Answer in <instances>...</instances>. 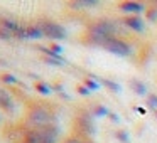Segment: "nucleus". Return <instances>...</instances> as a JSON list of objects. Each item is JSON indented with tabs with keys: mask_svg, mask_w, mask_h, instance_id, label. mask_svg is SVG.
Returning <instances> with one entry per match:
<instances>
[{
	"mask_svg": "<svg viewBox=\"0 0 157 143\" xmlns=\"http://www.w3.org/2000/svg\"><path fill=\"white\" fill-rule=\"evenodd\" d=\"M27 119L34 128H44L52 125V115L44 106H32L27 113Z\"/></svg>",
	"mask_w": 157,
	"mask_h": 143,
	"instance_id": "nucleus-1",
	"label": "nucleus"
},
{
	"mask_svg": "<svg viewBox=\"0 0 157 143\" xmlns=\"http://www.w3.org/2000/svg\"><path fill=\"white\" fill-rule=\"evenodd\" d=\"M37 25L41 27L42 34L49 39H54V41H59V39H64L66 37V29L63 25L56 24L52 20H41L37 22Z\"/></svg>",
	"mask_w": 157,
	"mask_h": 143,
	"instance_id": "nucleus-2",
	"label": "nucleus"
},
{
	"mask_svg": "<svg viewBox=\"0 0 157 143\" xmlns=\"http://www.w3.org/2000/svg\"><path fill=\"white\" fill-rule=\"evenodd\" d=\"M105 49H106V51H110L112 54L120 56V57H125V56H130V52H132L130 46L127 44L125 41H122V39H117V37H112V39H110V41L106 42Z\"/></svg>",
	"mask_w": 157,
	"mask_h": 143,
	"instance_id": "nucleus-3",
	"label": "nucleus"
},
{
	"mask_svg": "<svg viewBox=\"0 0 157 143\" xmlns=\"http://www.w3.org/2000/svg\"><path fill=\"white\" fill-rule=\"evenodd\" d=\"M122 22L127 25V27H130L132 31H135V32H144L145 31V24H144V20L139 17V15L125 17V19H122Z\"/></svg>",
	"mask_w": 157,
	"mask_h": 143,
	"instance_id": "nucleus-4",
	"label": "nucleus"
},
{
	"mask_svg": "<svg viewBox=\"0 0 157 143\" xmlns=\"http://www.w3.org/2000/svg\"><path fill=\"white\" fill-rule=\"evenodd\" d=\"M118 9L123 12H132V14H140V12L145 10V5L140 4V2H122L118 4Z\"/></svg>",
	"mask_w": 157,
	"mask_h": 143,
	"instance_id": "nucleus-5",
	"label": "nucleus"
},
{
	"mask_svg": "<svg viewBox=\"0 0 157 143\" xmlns=\"http://www.w3.org/2000/svg\"><path fill=\"white\" fill-rule=\"evenodd\" d=\"M0 108L4 109V111H7V113L14 111V99H12L10 94L2 88H0Z\"/></svg>",
	"mask_w": 157,
	"mask_h": 143,
	"instance_id": "nucleus-6",
	"label": "nucleus"
},
{
	"mask_svg": "<svg viewBox=\"0 0 157 143\" xmlns=\"http://www.w3.org/2000/svg\"><path fill=\"white\" fill-rule=\"evenodd\" d=\"M78 126L79 130H81L83 133H86V135H91L95 130H93V123H91V118H90L88 115H79L78 116Z\"/></svg>",
	"mask_w": 157,
	"mask_h": 143,
	"instance_id": "nucleus-7",
	"label": "nucleus"
},
{
	"mask_svg": "<svg viewBox=\"0 0 157 143\" xmlns=\"http://www.w3.org/2000/svg\"><path fill=\"white\" fill-rule=\"evenodd\" d=\"M0 27H4L5 31H9L12 35H17L19 31H21V25L15 20H10V19H2L0 20Z\"/></svg>",
	"mask_w": 157,
	"mask_h": 143,
	"instance_id": "nucleus-8",
	"label": "nucleus"
},
{
	"mask_svg": "<svg viewBox=\"0 0 157 143\" xmlns=\"http://www.w3.org/2000/svg\"><path fill=\"white\" fill-rule=\"evenodd\" d=\"M27 39H41L42 35V31H41V27H39L37 24L36 25H27Z\"/></svg>",
	"mask_w": 157,
	"mask_h": 143,
	"instance_id": "nucleus-9",
	"label": "nucleus"
},
{
	"mask_svg": "<svg viewBox=\"0 0 157 143\" xmlns=\"http://www.w3.org/2000/svg\"><path fill=\"white\" fill-rule=\"evenodd\" d=\"M130 84H132V89L137 93V94H145V91H147V89H145V86H144L140 81L133 79V81H130Z\"/></svg>",
	"mask_w": 157,
	"mask_h": 143,
	"instance_id": "nucleus-10",
	"label": "nucleus"
},
{
	"mask_svg": "<svg viewBox=\"0 0 157 143\" xmlns=\"http://www.w3.org/2000/svg\"><path fill=\"white\" fill-rule=\"evenodd\" d=\"M34 88H36V91H39L41 94H49V93H51V86L42 82V81H37Z\"/></svg>",
	"mask_w": 157,
	"mask_h": 143,
	"instance_id": "nucleus-11",
	"label": "nucleus"
},
{
	"mask_svg": "<svg viewBox=\"0 0 157 143\" xmlns=\"http://www.w3.org/2000/svg\"><path fill=\"white\" fill-rule=\"evenodd\" d=\"M83 84L86 86V88L90 89V91H95V89H98L100 88V84L96 81H93V79H90V78H86L85 81H83Z\"/></svg>",
	"mask_w": 157,
	"mask_h": 143,
	"instance_id": "nucleus-12",
	"label": "nucleus"
},
{
	"mask_svg": "<svg viewBox=\"0 0 157 143\" xmlns=\"http://www.w3.org/2000/svg\"><path fill=\"white\" fill-rule=\"evenodd\" d=\"M145 15L149 20H157V7H149L145 10Z\"/></svg>",
	"mask_w": 157,
	"mask_h": 143,
	"instance_id": "nucleus-13",
	"label": "nucleus"
},
{
	"mask_svg": "<svg viewBox=\"0 0 157 143\" xmlns=\"http://www.w3.org/2000/svg\"><path fill=\"white\" fill-rule=\"evenodd\" d=\"M0 79H2V81L4 82H7V84H15V82H17V79H15V76L14 74H2L0 76Z\"/></svg>",
	"mask_w": 157,
	"mask_h": 143,
	"instance_id": "nucleus-14",
	"label": "nucleus"
},
{
	"mask_svg": "<svg viewBox=\"0 0 157 143\" xmlns=\"http://www.w3.org/2000/svg\"><path fill=\"white\" fill-rule=\"evenodd\" d=\"M103 84H105V86H108V89H112V91H115V93H118V91H120V86L117 84V82H113V81H108V79H103Z\"/></svg>",
	"mask_w": 157,
	"mask_h": 143,
	"instance_id": "nucleus-15",
	"label": "nucleus"
},
{
	"mask_svg": "<svg viewBox=\"0 0 157 143\" xmlns=\"http://www.w3.org/2000/svg\"><path fill=\"white\" fill-rule=\"evenodd\" d=\"M95 115L96 116H103V115H108V111H106L105 106H96V108H95Z\"/></svg>",
	"mask_w": 157,
	"mask_h": 143,
	"instance_id": "nucleus-16",
	"label": "nucleus"
},
{
	"mask_svg": "<svg viewBox=\"0 0 157 143\" xmlns=\"http://www.w3.org/2000/svg\"><path fill=\"white\" fill-rule=\"evenodd\" d=\"M49 49H51L54 54H61V51H63V47L59 44H51V46H49Z\"/></svg>",
	"mask_w": 157,
	"mask_h": 143,
	"instance_id": "nucleus-17",
	"label": "nucleus"
},
{
	"mask_svg": "<svg viewBox=\"0 0 157 143\" xmlns=\"http://www.w3.org/2000/svg\"><path fill=\"white\" fill-rule=\"evenodd\" d=\"M0 37H2V39H10L12 34H10L9 31H5L4 27H0Z\"/></svg>",
	"mask_w": 157,
	"mask_h": 143,
	"instance_id": "nucleus-18",
	"label": "nucleus"
},
{
	"mask_svg": "<svg viewBox=\"0 0 157 143\" xmlns=\"http://www.w3.org/2000/svg\"><path fill=\"white\" fill-rule=\"evenodd\" d=\"M117 138H120V141H122V143H127V141H128V136H127V133H123V131H118V133H117Z\"/></svg>",
	"mask_w": 157,
	"mask_h": 143,
	"instance_id": "nucleus-19",
	"label": "nucleus"
},
{
	"mask_svg": "<svg viewBox=\"0 0 157 143\" xmlns=\"http://www.w3.org/2000/svg\"><path fill=\"white\" fill-rule=\"evenodd\" d=\"M78 93H79V94H90V89L88 88H86V86L85 84H81V86H78Z\"/></svg>",
	"mask_w": 157,
	"mask_h": 143,
	"instance_id": "nucleus-20",
	"label": "nucleus"
},
{
	"mask_svg": "<svg viewBox=\"0 0 157 143\" xmlns=\"http://www.w3.org/2000/svg\"><path fill=\"white\" fill-rule=\"evenodd\" d=\"M149 103L154 106V108H157V96L155 94H150L149 96Z\"/></svg>",
	"mask_w": 157,
	"mask_h": 143,
	"instance_id": "nucleus-21",
	"label": "nucleus"
},
{
	"mask_svg": "<svg viewBox=\"0 0 157 143\" xmlns=\"http://www.w3.org/2000/svg\"><path fill=\"white\" fill-rule=\"evenodd\" d=\"M64 143H83V141H81L79 138H68Z\"/></svg>",
	"mask_w": 157,
	"mask_h": 143,
	"instance_id": "nucleus-22",
	"label": "nucleus"
},
{
	"mask_svg": "<svg viewBox=\"0 0 157 143\" xmlns=\"http://www.w3.org/2000/svg\"><path fill=\"white\" fill-rule=\"evenodd\" d=\"M83 143H93V141H83Z\"/></svg>",
	"mask_w": 157,
	"mask_h": 143,
	"instance_id": "nucleus-23",
	"label": "nucleus"
}]
</instances>
